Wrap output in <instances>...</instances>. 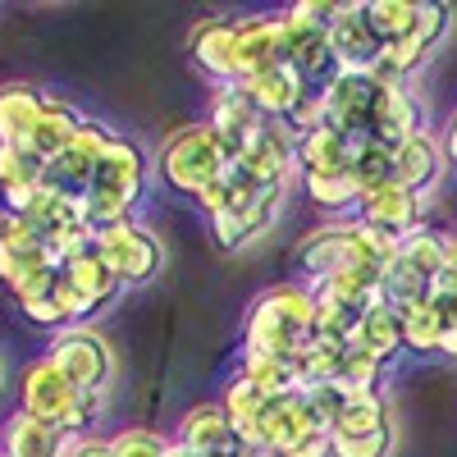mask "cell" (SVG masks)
<instances>
[{
  "label": "cell",
  "mask_w": 457,
  "mask_h": 457,
  "mask_svg": "<svg viewBox=\"0 0 457 457\" xmlns=\"http://www.w3.org/2000/svg\"><path fill=\"white\" fill-rule=\"evenodd\" d=\"M265 120H275V124H284L288 114L302 105V96H307V87H302V79L288 69V64H275V69H261V73H247L243 83H234Z\"/></svg>",
  "instance_id": "18"
},
{
  "label": "cell",
  "mask_w": 457,
  "mask_h": 457,
  "mask_svg": "<svg viewBox=\"0 0 457 457\" xmlns=\"http://www.w3.org/2000/svg\"><path fill=\"white\" fill-rule=\"evenodd\" d=\"M69 457H114V453H110V439H79L69 448Z\"/></svg>",
  "instance_id": "47"
},
{
  "label": "cell",
  "mask_w": 457,
  "mask_h": 457,
  "mask_svg": "<svg viewBox=\"0 0 457 457\" xmlns=\"http://www.w3.org/2000/svg\"><path fill=\"white\" fill-rule=\"evenodd\" d=\"M385 426H394V421H389V398L379 389V394H353L329 435H375Z\"/></svg>",
  "instance_id": "35"
},
{
  "label": "cell",
  "mask_w": 457,
  "mask_h": 457,
  "mask_svg": "<svg viewBox=\"0 0 457 457\" xmlns=\"http://www.w3.org/2000/svg\"><path fill=\"white\" fill-rule=\"evenodd\" d=\"M348 348L370 353L379 366H394V361L407 353V348H403V320H398V312H394V307H375V312H366V316L357 320L353 338H348Z\"/></svg>",
  "instance_id": "26"
},
{
  "label": "cell",
  "mask_w": 457,
  "mask_h": 457,
  "mask_svg": "<svg viewBox=\"0 0 457 457\" xmlns=\"http://www.w3.org/2000/svg\"><path fill=\"white\" fill-rule=\"evenodd\" d=\"M398 320H403V348H407V353H416V357H435V353H444L448 329H444L439 312L430 307V297H426V302H416V307H403Z\"/></svg>",
  "instance_id": "31"
},
{
  "label": "cell",
  "mask_w": 457,
  "mask_h": 457,
  "mask_svg": "<svg viewBox=\"0 0 457 457\" xmlns=\"http://www.w3.org/2000/svg\"><path fill=\"white\" fill-rule=\"evenodd\" d=\"M60 275L69 279V288H73V293L83 297L87 316H96L101 307H110V302L124 293V284L110 275V265L96 256V247H87V252H79V256L60 261Z\"/></svg>",
  "instance_id": "22"
},
{
  "label": "cell",
  "mask_w": 457,
  "mask_h": 457,
  "mask_svg": "<svg viewBox=\"0 0 457 457\" xmlns=\"http://www.w3.org/2000/svg\"><path fill=\"white\" fill-rule=\"evenodd\" d=\"M284 457H334V435L329 430H316V435H307L302 444H293Z\"/></svg>",
  "instance_id": "46"
},
{
  "label": "cell",
  "mask_w": 457,
  "mask_h": 457,
  "mask_svg": "<svg viewBox=\"0 0 457 457\" xmlns=\"http://www.w3.org/2000/svg\"><path fill=\"white\" fill-rule=\"evenodd\" d=\"M353 183H357V193H375V187H385L394 183V146L385 142H375V137H361L353 142Z\"/></svg>",
  "instance_id": "33"
},
{
  "label": "cell",
  "mask_w": 457,
  "mask_h": 457,
  "mask_svg": "<svg viewBox=\"0 0 457 457\" xmlns=\"http://www.w3.org/2000/svg\"><path fill=\"white\" fill-rule=\"evenodd\" d=\"M174 444L187 448L193 457H215V453H234L238 435H234V426H228V416H224L220 403H197V407L183 411Z\"/></svg>",
  "instance_id": "19"
},
{
  "label": "cell",
  "mask_w": 457,
  "mask_h": 457,
  "mask_svg": "<svg viewBox=\"0 0 457 457\" xmlns=\"http://www.w3.org/2000/svg\"><path fill=\"white\" fill-rule=\"evenodd\" d=\"M302 193H307L312 206H320L338 220L357 215V202H361L353 174H302Z\"/></svg>",
  "instance_id": "32"
},
{
  "label": "cell",
  "mask_w": 457,
  "mask_h": 457,
  "mask_svg": "<svg viewBox=\"0 0 457 457\" xmlns=\"http://www.w3.org/2000/svg\"><path fill=\"white\" fill-rule=\"evenodd\" d=\"M114 137H120V133L105 129L101 120H83V129H79V137L69 142V151H60L55 161H46L42 187H51V193H60V197L83 202L92 179H96V165H101V156L110 151Z\"/></svg>",
  "instance_id": "7"
},
{
  "label": "cell",
  "mask_w": 457,
  "mask_h": 457,
  "mask_svg": "<svg viewBox=\"0 0 457 457\" xmlns=\"http://www.w3.org/2000/svg\"><path fill=\"white\" fill-rule=\"evenodd\" d=\"M398 252L421 270L430 284H439L444 279V261H448V234H439V228H430V224H421L416 234H407L403 243H398Z\"/></svg>",
  "instance_id": "36"
},
{
  "label": "cell",
  "mask_w": 457,
  "mask_h": 457,
  "mask_svg": "<svg viewBox=\"0 0 457 457\" xmlns=\"http://www.w3.org/2000/svg\"><path fill=\"white\" fill-rule=\"evenodd\" d=\"M361 10L375 28V37L385 46L403 42V37L416 28V14H421V0H361Z\"/></svg>",
  "instance_id": "34"
},
{
  "label": "cell",
  "mask_w": 457,
  "mask_h": 457,
  "mask_svg": "<svg viewBox=\"0 0 457 457\" xmlns=\"http://www.w3.org/2000/svg\"><path fill=\"white\" fill-rule=\"evenodd\" d=\"M375 96H379V79H375V73H338V79L320 92V105H325V129L343 133L348 142L370 137Z\"/></svg>",
  "instance_id": "10"
},
{
  "label": "cell",
  "mask_w": 457,
  "mask_h": 457,
  "mask_svg": "<svg viewBox=\"0 0 457 457\" xmlns=\"http://www.w3.org/2000/svg\"><path fill=\"white\" fill-rule=\"evenodd\" d=\"M83 120L87 114H79L69 101H60V96H51L46 101V114L37 120V129H32V137H28V151L37 161H55L60 151H69V142L79 137V129H83Z\"/></svg>",
  "instance_id": "27"
},
{
  "label": "cell",
  "mask_w": 457,
  "mask_h": 457,
  "mask_svg": "<svg viewBox=\"0 0 457 457\" xmlns=\"http://www.w3.org/2000/svg\"><path fill=\"white\" fill-rule=\"evenodd\" d=\"M284 129L302 142V137H307V133H316V129H325V105H320V96H302V105L288 114V120H284Z\"/></svg>",
  "instance_id": "45"
},
{
  "label": "cell",
  "mask_w": 457,
  "mask_h": 457,
  "mask_svg": "<svg viewBox=\"0 0 457 457\" xmlns=\"http://www.w3.org/2000/svg\"><path fill=\"white\" fill-rule=\"evenodd\" d=\"M238 375H247L270 403H284V398H297L302 394V375H297V361L293 357H243L238 361Z\"/></svg>",
  "instance_id": "29"
},
{
  "label": "cell",
  "mask_w": 457,
  "mask_h": 457,
  "mask_svg": "<svg viewBox=\"0 0 457 457\" xmlns=\"http://www.w3.org/2000/svg\"><path fill=\"white\" fill-rule=\"evenodd\" d=\"M302 343H312V334H302L270 297H256L252 312L243 320V357H297Z\"/></svg>",
  "instance_id": "13"
},
{
  "label": "cell",
  "mask_w": 457,
  "mask_h": 457,
  "mask_svg": "<svg viewBox=\"0 0 457 457\" xmlns=\"http://www.w3.org/2000/svg\"><path fill=\"white\" fill-rule=\"evenodd\" d=\"M234 457H284V453L270 444H234Z\"/></svg>",
  "instance_id": "48"
},
{
  "label": "cell",
  "mask_w": 457,
  "mask_h": 457,
  "mask_svg": "<svg viewBox=\"0 0 457 457\" xmlns=\"http://www.w3.org/2000/svg\"><path fill=\"white\" fill-rule=\"evenodd\" d=\"M238 64H243V79L247 73H261V69L288 64L284 14H247V19H238Z\"/></svg>",
  "instance_id": "17"
},
{
  "label": "cell",
  "mask_w": 457,
  "mask_h": 457,
  "mask_svg": "<svg viewBox=\"0 0 457 457\" xmlns=\"http://www.w3.org/2000/svg\"><path fill=\"white\" fill-rule=\"evenodd\" d=\"M394 252H398L394 238L375 234L357 215H348V220L312 228L297 247V261H302L307 284H325L329 275H343V270H379Z\"/></svg>",
  "instance_id": "1"
},
{
  "label": "cell",
  "mask_w": 457,
  "mask_h": 457,
  "mask_svg": "<svg viewBox=\"0 0 457 457\" xmlns=\"http://www.w3.org/2000/svg\"><path fill=\"white\" fill-rule=\"evenodd\" d=\"M79 444L73 435H64L60 426H46L28 411H14L5 430H0V448L5 457H69V448Z\"/></svg>",
  "instance_id": "20"
},
{
  "label": "cell",
  "mask_w": 457,
  "mask_h": 457,
  "mask_svg": "<svg viewBox=\"0 0 457 457\" xmlns=\"http://www.w3.org/2000/svg\"><path fill=\"white\" fill-rule=\"evenodd\" d=\"M92 247H96V256L110 265V275L120 279L124 288L156 279V275H161V265H165V247H161V238L151 234L146 224H137V220L96 228Z\"/></svg>",
  "instance_id": "5"
},
{
  "label": "cell",
  "mask_w": 457,
  "mask_h": 457,
  "mask_svg": "<svg viewBox=\"0 0 457 457\" xmlns=\"http://www.w3.org/2000/svg\"><path fill=\"white\" fill-rule=\"evenodd\" d=\"M284 193H288V187H256V193H247V197L234 206L247 243H256L261 234H270V228H275V220H279V211H284Z\"/></svg>",
  "instance_id": "37"
},
{
  "label": "cell",
  "mask_w": 457,
  "mask_h": 457,
  "mask_svg": "<svg viewBox=\"0 0 457 457\" xmlns=\"http://www.w3.org/2000/svg\"><path fill=\"white\" fill-rule=\"evenodd\" d=\"M206 124L215 129V137L224 142V151H228V165H234L243 151L261 137V129L270 124L265 114L238 92V87H215V96H211V105H206Z\"/></svg>",
  "instance_id": "14"
},
{
  "label": "cell",
  "mask_w": 457,
  "mask_h": 457,
  "mask_svg": "<svg viewBox=\"0 0 457 457\" xmlns=\"http://www.w3.org/2000/svg\"><path fill=\"white\" fill-rule=\"evenodd\" d=\"M265 403H270V398H265L256 385H252V379L247 375H228V385H224V398H220V407H224V416H228V426H234V435H243L252 421H256V416L265 411Z\"/></svg>",
  "instance_id": "39"
},
{
  "label": "cell",
  "mask_w": 457,
  "mask_h": 457,
  "mask_svg": "<svg viewBox=\"0 0 457 457\" xmlns=\"http://www.w3.org/2000/svg\"><path fill=\"white\" fill-rule=\"evenodd\" d=\"M42 174L46 165L32 156L28 146H5L0 142V202H5L10 215H23L37 193H42Z\"/></svg>",
  "instance_id": "21"
},
{
  "label": "cell",
  "mask_w": 457,
  "mask_h": 457,
  "mask_svg": "<svg viewBox=\"0 0 457 457\" xmlns=\"http://www.w3.org/2000/svg\"><path fill=\"white\" fill-rule=\"evenodd\" d=\"M444 284H457V234H448V261H444Z\"/></svg>",
  "instance_id": "50"
},
{
  "label": "cell",
  "mask_w": 457,
  "mask_h": 457,
  "mask_svg": "<svg viewBox=\"0 0 457 457\" xmlns=\"http://www.w3.org/2000/svg\"><path fill=\"white\" fill-rule=\"evenodd\" d=\"M170 457H193V453H187V448H179V444H174V448H170Z\"/></svg>",
  "instance_id": "52"
},
{
  "label": "cell",
  "mask_w": 457,
  "mask_h": 457,
  "mask_svg": "<svg viewBox=\"0 0 457 457\" xmlns=\"http://www.w3.org/2000/svg\"><path fill=\"white\" fill-rule=\"evenodd\" d=\"M156 174H161V183L170 187V193H179V197L193 202L206 183H215V179L228 174V151H224V142L215 137L211 124L179 129V133H170L165 146H161Z\"/></svg>",
  "instance_id": "4"
},
{
  "label": "cell",
  "mask_w": 457,
  "mask_h": 457,
  "mask_svg": "<svg viewBox=\"0 0 457 457\" xmlns=\"http://www.w3.org/2000/svg\"><path fill=\"white\" fill-rule=\"evenodd\" d=\"M448 23H453L448 5H439V0H421V14H416V28L403 37V42L385 46V60H379L375 79H379V83H407L411 73H416V69H421V64L435 55V46L448 37Z\"/></svg>",
  "instance_id": "8"
},
{
  "label": "cell",
  "mask_w": 457,
  "mask_h": 457,
  "mask_svg": "<svg viewBox=\"0 0 457 457\" xmlns=\"http://www.w3.org/2000/svg\"><path fill=\"white\" fill-rule=\"evenodd\" d=\"M46 265H55L51 252H46V243H5V238H0V284H5L10 293L28 275L46 270Z\"/></svg>",
  "instance_id": "38"
},
{
  "label": "cell",
  "mask_w": 457,
  "mask_h": 457,
  "mask_svg": "<svg viewBox=\"0 0 457 457\" xmlns=\"http://www.w3.org/2000/svg\"><path fill=\"white\" fill-rule=\"evenodd\" d=\"M385 370L370 353H357V348H343V370H338V385L348 394H379V385H385Z\"/></svg>",
  "instance_id": "41"
},
{
  "label": "cell",
  "mask_w": 457,
  "mask_h": 457,
  "mask_svg": "<svg viewBox=\"0 0 457 457\" xmlns=\"http://www.w3.org/2000/svg\"><path fill=\"white\" fill-rule=\"evenodd\" d=\"M444 353L457 361V325H453V329H448V338H444Z\"/></svg>",
  "instance_id": "51"
},
{
  "label": "cell",
  "mask_w": 457,
  "mask_h": 457,
  "mask_svg": "<svg viewBox=\"0 0 457 457\" xmlns=\"http://www.w3.org/2000/svg\"><path fill=\"white\" fill-rule=\"evenodd\" d=\"M46 357L55 361V370L69 379L73 389H83V394H105L110 385V375H114V353H110V343L92 329V325H69L51 338V348Z\"/></svg>",
  "instance_id": "6"
},
{
  "label": "cell",
  "mask_w": 457,
  "mask_h": 457,
  "mask_svg": "<svg viewBox=\"0 0 457 457\" xmlns=\"http://www.w3.org/2000/svg\"><path fill=\"white\" fill-rule=\"evenodd\" d=\"M302 398H307V407L316 411V421L325 426V430H334V421L343 416V407H348V389L343 385H312V389H302Z\"/></svg>",
  "instance_id": "44"
},
{
  "label": "cell",
  "mask_w": 457,
  "mask_h": 457,
  "mask_svg": "<svg viewBox=\"0 0 457 457\" xmlns=\"http://www.w3.org/2000/svg\"><path fill=\"white\" fill-rule=\"evenodd\" d=\"M293 361H297V375H302V389H312V385H338L343 348H329V343L312 338V343H302V353Z\"/></svg>",
  "instance_id": "40"
},
{
  "label": "cell",
  "mask_w": 457,
  "mask_h": 457,
  "mask_svg": "<svg viewBox=\"0 0 457 457\" xmlns=\"http://www.w3.org/2000/svg\"><path fill=\"white\" fill-rule=\"evenodd\" d=\"M55 279H60V265H46V270H37V275H28L10 297H14V307L23 312V320H32V325H42V329H69V316H64V307H60V297H55Z\"/></svg>",
  "instance_id": "25"
},
{
  "label": "cell",
  "mask_w": 457,
  "mask_h": 457,
  "mask_svg": "<svg viewBox=\"0 0 457 457\" xmlns=\"http://www.w3.org/2000/svg\"><path fill=\"white\" fill-rule=\"evenodd\" d=\"M174 439H165L161 430H146V426H129L120 435H110V453L114 457H170Z\"/></svg>",
  "instance_id": "42"
},
{
  "label": "cell",
  "mask_w": 457,
  "mask_h": 457,
  "mask_svg": "<svg viewBox=\"0 0 457 457\" xmlns=\"http://www.w3.org/2000/svg\"><path fill=\"white\" fill-rule=\"evenodd\" d=\"M329 46L343 64V73H375L379 60H385V42L375 37L361 0H353V5H343L338 23L329 28Z\"/></svg>",
  "instance_id": "16"
},
{
  "label": "cell",
  "mask_w": 457,
  "mask_h": 457,
  "mask_svg": "<svg viewBox=\"0 0 457 457\" xmlns=\"http://www.w3.org/2000/svg\"><path fill=\"white\" fill-rule=\"evenodd\" d=\"M444 165H448V161H444V146H439L430 133L394 146V183L411 187V193H421V197L430 193V187H439Z\"/></svg>",
  "instance_id": "24"
},
{
  "label": "cell",
  "mask_w": 457,
  "mask_h": 457,
  "mask_svg": "<svg viewBox=\"0 0 457 457\" xmlns=\"http://www.w3.org/2000/svg\"><path fill=\"white\" fill-rule=\"evenodd\" d=\"M228 174L247 187H288L293 174H297V137L284 124L270 120L261 129V137L228 165Z\"/></svg>",
  "instance_id": "9"
},
{
  "label": "cell",
  "mask_w": 457,
  "mask_h": 457,
  "mask_svg": "<svg viewBox=\"0 0 457 457\" xmlns=\"http://www.w3.org/2000/svg\"><path fill=\"white\" fill-rule=\"evenodd\" d=\"M379 288H385V302L394 312H403V307H416V302H426L430 293H435V284L416 270V265L403 256V252H394L385 265H379Z\"/></svg>",
  "instance_id": "30"
},
{
  "label": "cell",
  "mask_w": 457,
  "mask_h": 457,
  "mask_svg": "<svg viewBox=\"0 0 457 457\" xmlns=\"http://www.w3.org/2000/svg\"><path fill=\"white\" fill-rule=\"evenodd\" d=\"M187 51H193V64L206 73L215 87H234L243 79L238 64V19H202L187 37Z\"/></svg>",
  "instance_id": "12"
},
{
  "label": "cell",
  "mask_w": 457,
  "mask_h": 457,
  "mask_svg": "<svg viewBox=\"0 0 457 457\" xmlns=\"http://www.w3.org/2000/svg\"><path fill=\"white\" fill-rule=\"evenodd\" d=\"M51 92L32 87V83H5L0 87V142L5 146H28L37 120L46 114Z\"/></svg>",
  "instance_id": "23"
},
{
  "label": "cell",
  "mask_w": 457,
  "mask_h": 457,
  "mask_svg": "<svg viewBox=\"0 0 457 457\" xmlns=\"http://www.w3.org/2000/svg\"><path fill=\"white\" fill-rule=\"evenodd\" d=\"M146 193V156L133 137H114L110 151L96 165V179L83 197V215L92 228H110V224H124L133 220L137 202Z\"/></svg>",
  "instance_id": "2"
},
{
  "label": "cell",
  "mask_w": 457,
  "mask_h": 457,
  "mask_svg": "<svg viewBox=\"0 0 457 457\" xmlns=\"http://www.w3.org/2000/svg\"><path fill=\"white\" fill-rule=\"evenodd\" d=\"M444 161L457 170V114L448 120V133H444Z\"/></svg>",
  "instance_id": "49"
},
{
  "label": "cell",
  "mask_w": 457,
  "mask_h": 457,
  "mask_svg": "<svg viewBox=\"0 0 457 457\" xmlns=\"http://www.w3.org/2000/svg\"><path fill=\"white\" fill-rule=\"evenodd\" d=\"M353 170V142L334 133V129H316L297 142V174H348Z\"/></svg>",
  "instance_id": "28"
},
{
  "label": "cell",
  "mask_w": 457,
  "mask_h": 457,
  "mask_svg": "<svg viewBox=\"0 0 457 457\" xmlns=\"http://www.w3.org/2000/svg\"><path fill=\"white\" fill-rule=\"evenodd\" d=\"M357 220L366 228H375V234L403 243L407 234H416V228L426 224V197L403 187V183H385V187H375V193H366L357 202Z\"/></svg>",
  "instance_id": "11"
},
{
  "label": "cell",
  "mask_w": 457,
  "mask_h": 457,
  "mask_svg": "<svg viewBox=\"0 0 457 457\" xmlns=\"http://www.w3.org/2000/svg\"><path fill=\"white\" fill-rule=\"evenodd\" d=\"M426 133V105L407 83H379L375 114H370V137L385 146H403Z\"/></svg>",
  "instance_id": "15"
},
{
  "label": "cell",
  "mask_w": 457,
  "mask_h": 457,
  "mask_svg": "<svg viewBox=\"0 0 457 457\" xmlns=\"http://www.w3.org/2000/svg\"><path fill=\"white\" fill-rule=\"evenodd\" d=\"M394 453V426L375 435H334V457H389Z\"/></svg>",
  "instance_id": "43"
},
{
  "label": "cell",
  "mask_w": 457,
  "mask_h": 457,
  "mask_svg": "<svg viewBox=\"0 0 457 457\" xmlns=\"http://www.w3.org/2000/svg\"><path fill=\"white\" fill-rule=\"evenodd\" d=\"M19 411L37 416L46 426H60L64 435L79 439L101 411V394H83L55 370L51 357H37L23 375H19Z\"/></svg>",
  "instance_id": "3"
}]
</instances>
